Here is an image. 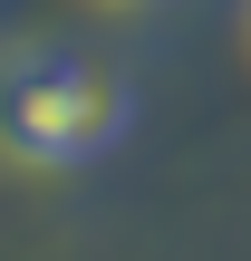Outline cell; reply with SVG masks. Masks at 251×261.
<instances>
[{
    "label": "cell",
    "instance_id": "6da1fadb",
    "mask_svg": "<svg viewBox=\"0 0 251 261\" xmlns=\"http://www.w3.org/2000/svg\"><path fill=\"white\" fill-rule=\"evenodd\" d=\"M126 126H135V87H126L106 58L19 48V58L0 68V155H19V165H39V174H68V165L106 155Z\"/></svg>",
    "mask_w": 251,
    "mask_h": 261
}]
</instances>
